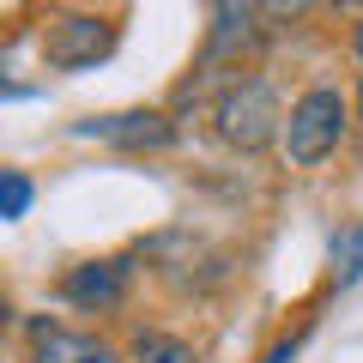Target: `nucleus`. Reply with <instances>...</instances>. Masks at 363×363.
Segmentation results:
<instances>
[{
	"instance_id": "f03ea898",
	"label": "nucleus",
	"mask_w": 363,
	"mask_h": 363,
	"mask_svg": "<svg viewBox=\"0 0 363 363\" xmlns=\"http://www.w3.org/2000/svg\"><path fill=\"white\" fill-rule=\"evenodd\" d=\"M212 121H218V140L230 145V152H267V145L279 140L285 109H279V97H272L267 79H236V85H224Z\"/></svg>"
},
{
	"instance_id": "7ed1b4c3",
	"label": "nucleus",
	"mask_w": 363,
	"mask_h": 363,
	"mask_svg": "<svg viewBox=\"0 0 363 363\" xmlns=\"http://www.w3.org/2000/svg\"><path fill=\"white\" fill-rule=\"evenodd\" d=\"M109 43H116V25L97 13H55L49 18V37H43V55H49V67H61V73H79V67L104 61Z\"/></svg>"
},
{
	"instance_id": "9b49d317",
	"label": "nucleus",
	"mask_w": 363,
	"mask_h": 363,
	"mask_svg": "<svg viewBox=\"0 0 363 363\" xmlns=\"http://www.w3.org/2000/svg\"><path fill=\"white\" fill-rule=\"evenodd\" d=\"M0 321H6V303H0Z\"/></svg>"
},
{
	"instance_id": "39448f33",
	"label": "nucleus",
	"mask_w": 363,
	"mask_h": 363,
	"mask_svg": "<svg viewBox=\"0 0 363 363\" xmlns=\"http://www.w3.org/2000/svg\"><path fill=\"white\" fill-rule=\"evenodd\" d=\"M128 279L133 267L128 260H85V267L67 272V303H79V309H116L121 297H128Z\"/></svg>"
},
{
	"instance_id": "20e7f679",
	"label": "nucleus",
	"mask_w": 363,
	"mask_h": 363,
	"mask_svg": "<svg viewBox=\"0 0 363 363\" xmlns=\"http://www.w3.org/2000/svg\"><path fill=\"white\" fill-rule=\"evenodd\" d=\"M79 140H104V145H121V152H157V145L176 140V121L164 109H116V116H91L79 121Z\"/></svg>"
},
{
	"instance_id": "f257e3e1",
	"label": "nucleus",
	"mask_w": 363,
	"mask_h": 363,
	"mask_svg": "<svg viewBox=\"0 0 363 363\" xmlns=\"http://www.w3.org/2000/svg\"><path fill=\"white\" fill-rule=\"evenodd\" d=\"M339 133H345V97H339L333 85L303 91L297 104H291V116L279 121V145H285V157L297 169H315L321 157H333Z\"/></svg>"
},
{
	"instance_id": "9d476101",
	"label": "nucleus",
	"mask_w": 363,
	"mask_h": 363,
	"mask_svg": "<svg viewBox=\"0 0 363 363\" xmlns=\"http://www.w3.org/2000/svg\"><path fill=\"white\" fill-rule=\"evenodd\" d=\"M357 61H363V25H357Z\"/></svg>"
},
{
	"instance_id": "1a4fd4ad",
	"label": "nucleus",
	"mask_w": 363,
	"mask_h": 363,
	"mask_svg": "<svg viewBox=\"0 0 363 363\" xmlns=\"http://www.w3.org/2000/svg\"><path fill=\"white\" fill-rule=\"evenodd\" d=\"M0 97H25V91H18V85H6V79H0Z\"/></svg>"
},
{
	"instance_id": "0eeeda50",
	"label": "nucleus",
	"mask_w": 363,
	"mask_h": 363,
	"mask_svg": "<svg viewBox=\"0 0 363 363\" xmlns=\"http://www.w3.org/2000/svg\"><path fill=\"white\" fill-rule=\"evenodd\" d=\"M133 363H200L188 339H169V333H140L133 339Z\"/></svg>"
},
{
	"instance_id": "6e6552de",
	"label": "nucleus",
	"mask_w": 363,
	"mask_h": 363,
	"mask_svg": "<svg viewBox=\"0 0 363 363\" xmlns=\"http://www.w3.org/2000/svg\"><path fill=\"white\" fill-rule=\"evenodd\" d=\"M30 212V182L18 169H0V218H25Z\"/></svg>"
},
{
	"instance_id": "423d86ee",
	"label": "nucleus",
	"mask_w": 363,
	"mask_h": 363,
	"mask_svg": "<svg viewBox=\"0 0 363 363\" xmlns=\"http://www.w3.org/2000/svg\"><path fill=\"white\" fill-rule=\"evenodd\" d=\"M30 357H37V363H121L104 339L67 333V327H55V321H37V327H30Z\"/></svg>"
}]
</instances>
